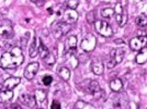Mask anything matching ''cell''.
Returning a JSON list of instances; mask_svg holds the SVG:
<instances>
[{"label":"cell","instance_id":"obj_1","mask_svg":"<svg viewBox=\"0 0 147 109\" xmlns=\"http://www.w3.org/2000/svg\"><path fill=\"white\" fill-rule=\"evenodd\" d=\"M24 61V56L22 54V50L19 47H13L8 51H5L1 59H0V63L1 67L3 69H16V68L20 67Z\"/></svg>","mask_w":147,"mask_h":109},{"label":"cell","instance_id":"obj_2","mask_svg":"<svg viewBox=\"0 0 147 109\" xmlns=\"http://www.w3.org/2000/svg\"><path fill=\"white\" fill-rule=\"evenodd\" d=\"M97 46V38L93 34H87L80 43V48L85 53H91Z\"/></svg>","mask_w":147,"mask_h":109},{"label":"cell","instance_id":"obj_3","mask_svg":"<svg viewBox=\"0 0 147 109\" xmlns=\"http://www.w3.org/2000/svg\"><path fill=\"white\" fill-rule=\"evenodd\" d=\"M0 36L3 38H10L13 36V25L10 20H0Z\"/></svg>","mask_w":147,"mask_h":109},{"label":"cell","instance_id":"obj_4","mask_svg":"<svg viewBox=\"0 0 147 109\" xmlns=\"http://www.w3.org/2000/svg\"><path fill=\"white\" fill-rule=\"evenodd\" d=\"M94 27L101 36L103 37H111L113 35V31L108 22L105 21H96L94 22Z\"/></svg>","mask_w":147,"mask_h":109},{"label":"cell","instance_id":"obj_5","mask_svg":"<svg viewBox=\"0 0 147 109\" xmlns=\"http://www.w3.org/2000/svg\"><path fill=\"white\" fill-rule=\"evenodd\" d=\"M146 43H147L146 35L134 37V38H132L131 42H129V47H131L132 50H134V51H140L143 47L146 46Z\"/></svg>","mask_w":147,"mask_h":109},{"label":"cell","instance_id":"obj_6","mask_svg":"<svg viewBox=\"0 0 147 109\" xmlns=\"http://www.w3.org/2000/svg\"><path fill=\"white\" fill-rule=\"evenodd\" d=\"M18 102L21 105H23L25 107H29V108H33L36 104V99L34 95H30V94H22L19 96Z\"/></svg>","mask_w":147,"mask_h":109},{"label":"cell","instance_id":"obj_7","mask_svg":"<svg viewBox=\"0 0 147 109\" xmlns=\"http://www.w3.org/2000/svg\"><path fill=\"white\" fill-rule=\"evenodd\" d=\"M38 69H40L38 62H31V63H29L24 70V78L28 80H32L35 76V74L38 72Z\"/></svg>","mask_w":147,"mask_h":109},{"label":"cell","instance_id":"obj_8","mask_svg":"<svg viewBox=\"0 0 147 109\" xmlns=\"http://www.w3.org/2000/svg\"><path fill=\"white\" fill-rule=\"evenodd\" d=\"M63 17H64V21L65 22H67L69 24H74L78 20V13L76 11V9H69V8H67L66 10H64Z\"/></svg>","mask_w":147,"mask_h":109},{"label":"cell","instance_id":"obj_9","mask_svg":"<svg viewBox=\"0 0 147 109\" xmlns=\"http://www.w3.org/2000/svg\"><path fill=\"white\" fill-rule=\"evenodd\" d=\"M21 83V79L17 76H10L3 82V90H13Z\"/></svg>","mask_w":147,"mask_h":109},{"label":"cell","instance_id":"obj_10","mask_svg":"<svg viewBox=\"0 0 147 109\" xmlns=\"http://www.w3.org/2000/svg\"><path fill=\"white\" fill-rule=\"evenodd\" d=\"M124 56H125V53L123 49H113L111 51V60H113L117 64H119L123 61Z\"/></svg>","mask_w":147,"mask_h":109},{"label":"cell","instance_id":"obj_11","mask_svg":"<svg viewBox=\"0 0 147 109\" xmlns=\"http://www.w3.org/2000/svg\"><path fill=\"white\" fill-rule=\"evenodd\" d=\"M40 41H41L40 38H37V37H34L33 42L31 43L30 50H29V54H30V57H32V58L36 57L37 54H38V46H40Z\"/></svg>","mask_w":147,"mask_h":109},{"label":"cell","instance_id":"obj_12","mask_svg":"<svg viewBox=\"0 0 147 109\" xmlns=\"http://www.w3.org/2000/svg\"><path fill=\"white\" fill-rule=\"evenodd\" d=\"M85 91H86L87 93H89V94H91V95H93L94 93L99 92L100 91L99 82L98 81H89V82H88V85H86Z\"/></svg>","mask_w":147,"mask_h":109},{"label":"cell","instance_id":"obj_13","mask_svg":"<svg viewBox=\"0 0 147 109\" xmlns=\"http://www.w3.org/2000/svg\"><path fill=\"white\" fill-rule=\"evenodd\" d=\"M13 98L12 90H2L0 91V104L10 102Z\"/></svg>","mask_w":147,"mask_h":109},{"label":"cell","instance_id":"obj_14","mask_svg":"<svg viewBox=\"0 0 147 109\" xmlns=\"http://www.w3.org/2000/svg\"><path fill=\"white\" fill-rule=\"evenodd\" d=\"M136 62L138 64H143V63L147 62V46L143 47L140 50V53L136 56Z\"/></svg>","mask_w":147,"mask_h":109},{"label":"cell","instance_id":"obj_15","mask_svg":"<svg viewBox=\"0 0 147 109\" xmlns=\"http://www.w3.org/2000/svg\"><path fill=\"white\" fill-rule=\"evenodd\" d=\"M92 72L94 73L96 75H102L104 72V68L103 64L101 62H93L91 66Z\"/></svg>","mask_w":147,"mask_h":109},{"label":"cell","instance_id":"obj_16","mask_svg":"<svg viewBox=\"0 0 147 109\" xmlns=\"http://www.w3.org/2000/svg\"><path fill=\"white\" fill-rule=\"evenodd\" d=\"M123 87V83L120 79H114L110 82V88L113 92H120Z\"/></svg>","mask_w":147,"mask_h":109},{"label":"cell","instance_id":"obj_17","mask_svg":"<svg viewBox=\"0 0 147 109\" xmlns=\"http://www.w3.org/2000/svg\"><path fill=\"white\" fill-rule=\"evenodd\" d=\"M57 74H58V76H61L63 80H65V81H68L69 78H70V71H69V69L66 67H61L58 69V71H57Z\"/></svg>","mask_w":147,"mask_h":109},{"label":"cell","instance_id":"obj_18","mask_svg":"<svg viewBox=\"0 0 147 109\" xmlns=\"http://www.w3.org/2000/svg\"><path fill=\"white\" fill-rule=\"evenodd\" d=\"M52 31H53V35L55 37L56 39H61V37L64 36V33H63V31H61V26L58 23H54L53 26H52Z\"/></svg>","mask_w":147,"mask_h":109},{"label":"cell","instance_id":"obj_19","mask_svg":"<svg viewBox=\"0 0 147 109\" xmlns=\"http://www.w3.org/2000/svg\"><path fill=\"white\" fill-rule=\"evenodd\" d=\"M34 96L36 99V104H42L46 99V92L43 90H36L34 93Z\"/></svg>","mask_w":147,"mask_h":109},{"label":"cell","instance_id":"obj_20","mask_svg":"<svg viewBox=\"0 0 147 109\" xmlns=\"http://www.w3.org/2000/svg\"><path fill=\"white\" fill-rule=\"evenodd\" d=\"M49 54V48H47L43 43L40 41V46H38V54H40V57H41L42 59H44V58H45Z\"/></svg>","mask_w":147,"mask_h":109},{"label":"cell","instance_id":"obj_21","mask_svg":"<svg viewBox=\"0 0 147 109\" xmlns=\"http://www.w3.org/2000/svg\"><path fill=\"white\" fill-rule=\"evenodd\" d=\"M135 23L137 25H140V26H145V25H147V17L144 15V14L138 15L137 18L135 19Z\"/></svg>","mask_w":147,"mask_h":109},{"label":"cell","instance_id":"obj_22","mask_svg":"<svg viewBox=\"0 0 147 109\" xmlns=\"http://www.w3.org/2000/svg\"><path fill=\"white\" fill-rule=\"evenodd\" d=\"M101 15L103 18L110 19L112 15H114V9H112V8H104V9H102V11H101Z\"/></svg>","mask_w":147,"mask_h":109},{"label":"cell","instance_id":"obj_23","mask_svg":"<svg viewBox=\"0 0 147 109\" xmlns=\"http://www.w3.org/2000/svg\"><path fill=\"white\" fill-rule=\"evenodd\" d=\"M44 61H45V63L46 64H49V66H52V64H54L56 62V57L54 54H52V53H49L45 58H44Z\"/></svg>","mask_w":147,"mask_h":109},{"label":"cell","instance_id":"obj_24","mask_svg":"<svg viewBox=\"0 0 147 109\" xmlns=\"http://www.w3.org/2000/svg\"><path fill=\"white\" fill-rule=\"evenodd\" d=\"M75 108H94L92 105H90V104H87L86 102H82V100H78L77 103H76V105H75Z\"/></svg>","mask_w":147,"mask_h":109},{"label":"cell","instance_id":"obj_25","mask_svg":"<svg viewBox=\"0 0 147 109\" xmlns=\"http://www.w3.org/2000/svg\"><path fill=\"white\" fill-rule=\"evenodd\" d=\"M79 5V0H67L66 1V6L69 9H76Z\"/></svg>","mask_w":147,"mask_h":109},{"label":"cell","instance_id":"obj_26","mask_svg":"<svg viewBox=\"0 0 147 109\" xmlns=\"http://www.w3.org/2000/svg\"><path fill=\"white\" fill-rule=\"evenodd\" d=\"M86 19H87V21H88V23H90V24L94 23V22H96V15H94V12H93V11L88 12L86 15Z\"/></svg>","mask_w":147,"mask_h":109},{"label":"cell","instance_id":"obj_27","mask_svg":"<svg viewBox=\"0 0 147 109\" xmlns=\"http://www.w3.org/2000/svg\"><path fill=\"white\" fill-rule=\"evenodd\" d=\"M114 13L117 15H122L123 14V7L120 2H117V6H115V9H114Z\"/></svg>","mask_w":147,"mask_h":109},{"label":"cell","instance_id":"obj_28","mask_svg":"<svg viewBox=\"0 0 147 109\" xmlns=\"http://www.w3.org/2000/svg\"><path fill=\"white\" fill-rule=\"evenodd\" d=\"M52 82H53V78H52L51 75H46V76H44L43 78V84L44 85L49 86V85L52 84Z\"/></svg>","mask_w":147,"mask_h":109},{"label":"cell","instance_id":"obj_29","mask_svg":"<svg viewBox=\"0 0 147 109\" xmlns=\"http://www.w3.org/2000/svg\"><path fill=\"white\" fill-rule=\"evenodd\" d=\"M126 22H127V15H125V14H123L122 17V20H121V22L119 23V25L121 26V27H123L124 25L126 24Z\"/></svg>","mask_w":147,"mask_h":109},{"label":"cell","instance_id":"obj_30","mask_svg":"<svg viewBox=\"0 0 147 109\" xmlns=\"http://www.w3.org/2000/svg\"><path fill=\"white\" fill-rule=\"evenodd\" d=\"M51 108L52 109H61V104L58 103L57 100H54L53 104H52V106H51Z\"/></svg>","mask_w":147,"mask_h":109},{"label":"cell","instance_id":"obj_31","mask_svg":"<svg viewBox=\"0 0 147 109\" xmlns=\"http://www.w3.org/2000/svg\"><path fill=\"white\" fill-rule=\"evenodd\" d=\"M115 66H117V63H115V62H114L113 60H111V59L108 61V63H107V67L109 68V69H113V68L115 67Z\"/></svg>","mask_w":147,"mask_h":109},{"label":"cell","instance_id":"obj_32","mask_svg":"<svg viewBox=\"0 0 147 109\" xmlns=\"http://www.w3.org/2000/svg\"><path fill=\"white\" fill-rule=\"evenodd\" d=\"M35 3H36L37 7H42L44 5V0H37Z\"/></svg>","mask_w":147,"mask_h":109},{"label":"cell","instance_id":"obj_33","mask_svg":"<svg viewBox=\"0 0 147 109\" xmlns=\"http://www.w3.org/2000/svg\"><path fill=\"white\" fill-rule=\"evenodd\" d=\"M144 35H146L145 31H138V36H144Z\"/></svg>","mask_w":147,"mask_h":109},{"label":"cell","instance_id":"obj_34","mask_svg":"<svg viewBox=\"0 0 147 109\" xmlns=\"http://www.w3.org/2000/svg\"><path fill=\"white\" fill-rule=\"evenodd\" d=\"M114 43H115V44H123V39H121V38H117V39H115V41H114Z\"/></svg>","mask_w":147,"mask_h":109},{"label":"cell","instance_id":"obj_35","mask_svg":"<svg viewBox=\"0 0 147 109\" xmlns=\"http://www.w3.org/2000/svg\"><path fill=\"white\" fill-rule=\"evenodd\" d=\"M11 108H18V109H20V108H21V106H18V105H12V106H11Z\"/></svg>","mask_w":147,"mask_h":109},{"label":"cell","instance_id":"obj_36","mask_svg":"<svg viewBox=\"0 0 147 109\" xmlns=\"http://www.w3.org/2000/svg\"><path fill=\"white\" fill-rule=\"evenodd\" d=\"M2 90H3V85L0 84V91H2Z\"/></svg>","mask_w":147,"mask_h":109},{"label":"cell","instance_id":"obj_37","mask_svg":"<svg viewBox=\"0 0 147 109\" xmlns=\"http://www.w3.org/2000/svg\"><path fill=\"white\" fill-rule=\"evenodd\" d=\"M31 1H32V2H36L37 0H31Z\"/></svg>","mask_w":147,"mask_h":109},{"label":"cell","instance_id":"obj_38","mask_svg":"<svg viewBox=\"0 0 147 109\" xmlns=\"http://www.w3.org/2000/svg\"><path fill=\"white\" fill-rule=\"evenodd\" d=\"M146 46H147V43H146Z\"/></svg>","mask_w":147,"mask_h":109}]
</instances>
